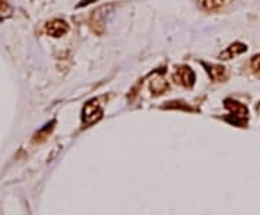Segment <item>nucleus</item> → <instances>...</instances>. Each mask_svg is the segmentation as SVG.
<instances>
[{
    "label": "nucleus",
    "instance_id": "obj_2",
    "mask_svg": "<svg viewBox=\"0 0 260 215\" xmlns=\"http://www.w3.org/2000/svg\"><path fill=\"white\" fill-rule=\"evenodd\" d=\"M195 72L194 69L188 65H179L173 74V80L175 83H178L179 86L185 87V88H193L195 84Z\"/></svg>",
    "mask_w": 260,
    "mask_h": 215
},
{
    "label": "nucleus",
    "instance_id": "obj_10",
    "mask_svg": "<svg viewBox=\"0 0 260 215\" xmlns=\"http://www.w3.org/2000/svg\"><path fill=\"white\" fill-rule=\"evenodd\" d=\"M54 126H55V122H54V120H52L51 123H48L46 126H43V129H41L35 134V142H42V140H45V139L48 137V134L52 131Z\"/></svg>",
    "mask_w": 260,
    "mask_h": 215
},
{
    "label": "nucleus",
    "instance_id": "obj_11",
    "mask_svg": "<svg viewBox=\"0 0 260 215\" xmlns=\"http://www.w3.org/2000/svg\"><path fill=\"white\" fill-rule=\"evenodd\" d=\"M250 66H252V69H253V72L258 75L260 78V54L259 55H255L253 58H252V61H250Z\"/></svg>",
    "mask_w": 260,
    "mask_h": 215
},
{
    "label": "nucleus",
    "instance_id": "obj_3",
    "mask_svg": "<svg viewBox=\"0 0 260 215\" xmlns=\"http://www.w3.org/2000/svg\"><path fill=\"white\" fill-rule=\"evenodd\" d=\"M224 103H226V107L231 111L230 116L234 117V120H233L231 123L236 124V126H243L244 122L247 120V116H249V110H247V107H246L244 104L238 103V101L231 100V98H227Z\"/></svg>",
    "mask_w": 260,
    "mask_h": 215
},
{
    "label": "nucleus",
    "instance_id": "obj_6",
    "mask_svg": "<svg viewBox=\"0 0 260 215\" xmlns=\"http://www.w3.org/2000/svg\"><path fill=\"white\" fill-rule=\"evenodd\" d=\"M202 65H204L205 71L208 72V75H210V78H211L213 81L220 83V81H224V80L227 78V71H226V68H224L223 65H208L205 64V62H202Z\"/></svg>",
    "mask_w": 260,
    "mask_h": 215
},
{
    "label": "nucleus",
    "instance_id": "obj_13",
    "mask_svg": "<svg viewBox=\"0 0 260 215\" xmlns=\"http://www.w3.org/2000/svg\"><path fill=\"white\" fill-rule=\"evenodd\" d=\"M94 0H83V1H80L78 4H77V7H83V6H88L90 3H93ZM97 1V0H96Z\"/></svg>",
    "mask_w": 260,
    "mask_h": 215
},
{
    "label": "nucleus",
    "instance_id": "obj_1",
    "mask_svg": "<svg viewBox=\"0 0 260 215\" xmlns=\"http://www.w3.org/2000/svg\"><path fill=\"white\" fill-rule=\"evenodd\" d=\"M103 117V107L98 100H90L83 108V120L86 124H93Z\"/></svg>",
    "mask_w": 260,
    "mask_h": 215
},
{
    "label": "nucleus",
    "instance_id": "obj_5",
    "mask_svg": "<svg viewBox=\"0 0 260 215\" xmlns=\"http://www.w3.org/2000/svg\"><path fill=\"white\" fill-rule=\"evenodd\" d=\"M106 10H108V7H101L98 10H96L91 18H90V25L93 28L94 32L97 33H103L104 32V16H106Z\"/></svg>",
    "mask_w": 260,
    "mask_h": 215
},
{
    "label": "nucleus",
    "instance_id": "obj_8",
    "mask_svg": "<svg viewBox=\"0 0 260 215\" xmlns=\"http://www.w3.org/2000/svg\"><path fill=\"white\" fill-rule=\"evenodd\" d=\"M233 0H199V6L205 12H216L218 9L227 6Z\"/></svg>",
    "mask_w": 260,
    "mask_h": 215
},
{
    "label": "nucleus",
    "instance_id": "obj_12",
    "mask_svg": "<svg viewBox=\"0 0 260 215\" xmlns=\"http://www.w3.org/2000/svg\"><path fill=\"white\" fill-rule=\"evenodd\" d=\"M7 9H9L7 0H0V10H7Z\"/></svg>",
    "mask_w": 260,
    "mask_h": 215
},
{
    "label": "nucleus",
    "instance_id": "obj_7",
    "mask_svg": "<svg viewBox=\"0 0 260 215\" xmlns=\"http://www.w3.org/2000/svg\"><path fill=\"white\" fill-rule=\"evenodd\" d=\"M246 51H247V46H246L244 43H231L230 46H227L226 51H223V52L220 54V60H231V58H234V57H238V55L244 54Z\"/></svg>",
    "mask_w": 260,
    "mask_h": 215
},
{
    "label": "nucleus",
    "instance_id": "obj_9",
    "mask_svg": "<svg viewBox=\"0 0 260 215\" xmlns=\"http://www.w3.org/2000/svg\"><path fill=\"white\" fill-rule=\"evenodd\" d=\"M168 83L165 81V80H162V78H155V80H152L151 83V91L153 95H161V94H163L165 91H168Z\"/></svg>",
    "mask_w": 260,
    "mask_h": 215
},
{
    "label": "nucleus",
    "instance_id": "obj_4",
    "mask_svg": "<svg viewBox=\"0 0 260 215\" xmlns=\"http://www.w3.org/2000/svg\"><path fill=\"white\" fill-rule=\"evenodd\" d=\"M69 31V25L64 19H54L45 25V32L52 38H61Z\"/></svg>",
    "mask_w": 260,
    "mask_h": 215
}]
</instances>
